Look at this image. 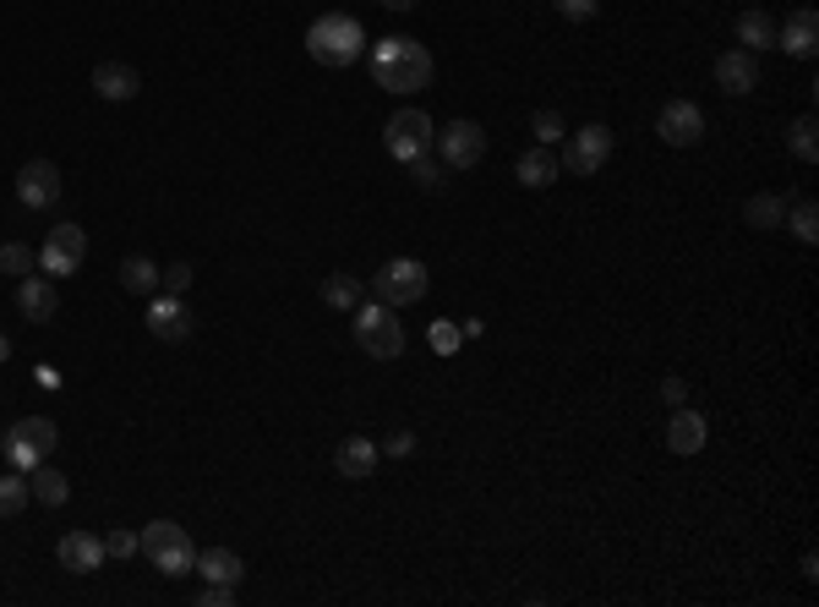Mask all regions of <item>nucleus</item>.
<instances>
[{"mask_svg": "<svg viewBox=\"0 0 819 607\" xmlns=\"http://www.w3.org/2000/svg\"><path fill=\"white\" fill-rule=\"evenodd\" d=\"M432 50L410 33H388L372 44V82L388 88V93H421L432 82Z\"/></svg>", "mask_w": 819, "mask_h": 607, "instance_id": "1", "label": "nucleus"}, {"mask_svg": "<svg viewBox=\"0 0 819 607\" xmlns=\"http://www.w3.org/2000/svg\"><path fill=\"white\" fill-rule=\"evenodd\" d=\"M137 553H142L159 575H170V580L191 575V564H197V547H191L187 526H176V520H148V526L137 531Z\"/></svg>", "mask_w": 819, "mask_h": 607, "instance_id": "2", "label": "nucleus"}, {"mask_svg": "<svg viewBox=\"0 0 819 607\" xmlns=\"http://www.w3.org/2000/svg\"><path fill=\"white\" fill-rule=\"evenodd\" d=\"M361 44H367V33H361V22L350 11H328V17H317L307 28V50L322 67H350L361 56Z\"/></svg>", "mask_w": 819, "mask_h": 607, "instance_id": "3", "label": "nucleus"}, {"mask_svg": "<svg viewBox=\"0 0 819 607\" xmlns=\"http://www.w3.org/2000/svg\"><path fill=\"white\" fill-rule=\"evenodd\" d=\"M61 444V427L50 416H22L6 438H0V455L11 460V471H33L39 460H50V449Z\"/></svg>", "mask_w": 819, "mask_h": 607, "instance_id": "4", "label": "nucleus"}, {"mask_svg": "<svg viewBox=\"0 0 819 607\" xmlns=\"http://www.w3.org/2000/svg\"><path fill=\"white\" fill-rule=\"evenodd\" d=\"M356 345L372 356V361H393L404 350V329L393 318V307L382 301H356Z\"/></svg>", "mask_w": 819, "mask_h": 607, "instance_id": "5", "label": "nucleus"}, {"mask_svg": "<svg viewBox=\"0 0 819 607\" xmlns=\"http://www.w3.org/2000/svg\"><path fill=\"white\" fill-rule=\"evenodd\" d=\"M432 137H438V127L427 110H393V121L382 127V148L393 165H410V159L432 153Z\"/></svg>", "mask_w": 819, "mask_h": 607, "instance_id": "6", "label": "nucleus"}, {"mask_svg": "<svg viewBox=\"0 0 819 607\" xmlns=\"http://www.w3.org/2000/svg\"><path fill=\"white\" fill-rule=\"evenodd\" d=\"M427 263H416V258H393V263H382L372 273V296H378L382 307H410V301H421L427 296Z\"/></svg>", "mask_w": 819, "mask_h": 607, "instance_id": "7", "label": "nucleus"}, {"mask_svg": "<svg viewBox=\"0 0 819 607\" xmlns=\"http://www.w3.org/2000/svg\"><path fill=\"white\" fill-rule=\"evenodd\" d=\"M82 258H88V230L71 225V219H61V225L44 236V247H39V273L66 279V273L82 269Z\"/></svg>", "mask_w": 819, "mask_h": 607, "instance_id": "8", "label": "nucleus"}, {"mask_svg": "<svg viewBox=\"0 0 819 607\" xmlns=\"http://www.w3.org/2000/svg\"><path fill=\"white\" fill-rule=\"evenodd\" d=\"M432 148H438V159L448 170H470V165H481V153H487V132H481L476 121H448V127L432 137Z\"/></svg>", "mask_w": 819, "mask_h": 607, "instance_id": "9", "label": "nucleus"}, {"mask_svg": "<svg viewBox=\"0 0 819 607\" xmlns=\"http://www.w3.org/2000/svg\"><path fill=\"white\" fill-rule=\"evenodd\" d=\"M607 159H612V127L590 121V127H579V132L568 137V153H563L568 176H596Z\"/></svg>", "mask_w": 819, "mask_h": 607, "instance_id": "10", "label": "nucleus"}, {"mask_svg": "<svg viewBox=\"0 0 819 607\" xmlns=\"http://www.w3.org/2000/svg\"><path fill=\"white\" fill-rule=\"evenodd\" d=\"M142 324H148V335L164 339V345H181L191 339V312L181 307V296H148V307H142Z\"/></svg>", "mask_w": 819, "mask_h": 607, "instance_id": "11", "label": "nucleus"}, {"mask_svg": "<svg viewBox=\"0 0 819 607\" xmlns=\"http://www.w3.org/2000/svg\"><path fill=\"white\" fill-rule=\"evenodd\" d=\"M656 132H661V142H672V148H693L705 137V110L693 99H672V105H661Z\"/></svg>", "mask_w": 819, "mask_h": 607, "instance_id": "12", "label": "nucleus"}, {"mask_svg": "<svg viewBox=\"0 0 819 607\" xmlns=\"http://www.w3.org/2000/svg\"><path fill=\"white\" fill-rule=\"evenodd\" d=\"M776 50L798 56V61H815L819 50V11L815 6H798L787 22H776Z\"/></svg>", "mask_w": 819, "mask_h": 607, "instance_id": "13", "label": "nucleus"}, {"mask_svg": "<svg viewBox=\"0 0 819 607\" xmlns=\"http://www.w3.org/2000/svg\"><path fill=\"white\" fill-rule=\"evenodd\" d=\"M17 198L28 202V208H56L61 202V170L50 159H28L17 170Z\"/></svg>", "mask_w": 819, "mask_h": 607, "instance_id": "14", "label": "nucleus"}, {"mask_svg": "<svg viewBox=\"0 0 819 607\" xmlns=\"http://www.w3.org/2000/svg\"><path fill=\"white\" fill-rule=\"evenodd\" d=\"M716 88L732 93V99L755 93L759 88V61L749 56V50H727V56H716Z\"/></svg>", "mask_w": 819, "mask_h": 607, "instance_id": "15", "label": "nucleus"}, {"mask_svg": "<svg viewBox=\"0 0 819 607\" xmlns=\"http://www.w3.org/2000/svg\"><path fill=\"white\" fill-rule=\"evenodd\" d=\"M17 307H22V318H28V324H50V318H56V307H61V296H56L50 273H28V279H17Z\"/></svg>", "mask_w": 819, "mask_h": 607, "instance_id": "16", "label": "nucleus"}, {"mask_svg": "<svg viewBox=\"0 0 819 607\" xmlns=\"http://www.w3.org/2000/svg\"><path fill=\"white\" fill-rule=\"evenodd\" d=\"M93 93L110 99V105H127V99L142 93V77H137V67H127V61H99V67H93Z\"/></svg>", "mask_w": 819, "mask_h": 607, "instance_id": "17", "label": "nucleus"}, {"mask_svg": "<svg viewBox=\"0 0 819 607\" xmlns=\"http://www.w3.org/2000/svg\"><path fill=\"white\" fill-rule=\"evenodd\" d=\"M56 558H61V569H71V575H93V569L104 564V537H93V531H66L61 547H56Z\"/></svg>", "mask_w": 819, "mask_h": 607, "instance_id": "18", "label": "nucleus"}, {"mask_svg": "<svg viewBox=\"0 0 819 607\" xmlns=\"http://www.w3.org/2000/svg\"><path fill=\"white\" fill-rule=\"evenodd\" d=\"M513 176H519V187L541 192V187H552V181L563 176V159H558V153H552L547 142H536L530 153H519V170H513Z\"/></svg>", "mask_w": 819, "mask_h": 607, "instance_id": "19", "label": "nucleus"}, {"mask_svg": "<svg viewBox=\"0 0 819 607\" xmlns=\"http://www.w3.org/2000/svg\"><path fill=\"white\" fill-rule=\"evenodd\" d=\"M333 471L344 476V481H367V476L378 471V444L372 438H344L333 449Z\"/></svg>", "mask_w": 819, "mask_h": 607, "instance_id": "20", "label": "nucleus"}, {"mask_svg": "<svg viewBox=\"0 0 819 607\" xmlns=\"http://www.w3.org/2000/svg\"><path fill=\"white\" fill-rule=\"evenodd\" d=\"M705 438H710L705 416L678 405V410H672V421H667V449H672V455H699V449H705Z\"/></svg>", "mask_w": 819, "mask_h": 607, "instance_id": "21", "label": "nucleus"}, {"mask_svg": "<svg viewBox=\"0 0 819 607\" xmlns=\"http://www.w3.org/2000/svg\"><path fill=\"white\" fill-rule=\"evenodd\" d=\"M202 580H213V586H241L247 580V564H241V553H230V547H208V553H197V564H191Z\"/></svg>", "mask_w": 819, "mask_h": 607, "instance_id": "22", "label": "nucleus"}, {"mask_svg": "<svg viewBox=\"0 0 819 607\" xmlns=\"http://www.w3.org/2000/svg\"><path fill=\"white\" fill-rule=\"evenodd\" d=\"M738 50H749V56L776 50V17L770 11H743L738 17Z\"/></svg>", "mask_w": 819, "mask_h": 607, "instance_id": "23", "label": "nucleus"}, {"mask_svg": "<svg viewBox=\"0 0 819 607\" xmlns=\"http://www.w3.org/2000/svg\"><path fill=\"white\" fill-rule=\"evenodd\" d=\"M28 487H33V498H39L44 509H61L66 498H71V481H66V476L56 471V466H44V460H39V466L28 471Z\"/></svg>", "mask_w": 819, "mask_h": 607, "instance_id": "24", "label": "nucleus"}, {"mask_svg": "<svg viewBox=\"0 0 819 607\" xmlns=\"http://www.w3.org/2000/svg\"><path fill=\"white\" fill-rule=\"evenodd\" d=\"M121 285H127L131 296H153L159 290V263L142 258V252H131L127 263H121Z\"/></svg>", "mask_w": 819, "mask_h": 607, "instance_id": "25", "label": "nucleus"}, {"mask_svg": "<svg viewBox=\"0 0 819 607\" xmlns=\"http://www.w3.org/2000/svg\"><path fill=\"white\" fill-rule=\"evenodd\" d=\"M356 301H361V279H356V273H328V279H322V307L350 312Z\"/></svg>", "mask_w": 819, "mask_h": 607, "instance_id": "26", "label": "nucleus"}, {"mask_svg": "<svg viewBox=\"0 0 819 607\" xmlns=\"http://www.w3.org/2000/svg\"><path fill=\"white\" fill-rule=\"evenodd\" d=\"M819 121H815V110H803V116H798V121H792V127H787V148H792V153H798V159H803V165H815L819 159Z\"/></svg>", "mask_w": 819, "mask_h": 607, "instance_id": "27", "label": "nucleus"}, {"mask_svg": "<svg viewBox=\"0 0 819 607\" xmlns=\"http://www.w3.org/2000/svg\"><path fill=\"white\" fill-rule=\"evenodd\" d=\"M743 219H749L755 230H776V225L787 219V202L776 198V192H755V198L743 202Z\"/></svg>", "mask_w": 819, "mask_h": 607, "instance_id": "28", "label": "nucleus"}, {"mask_svg": "<svg viewBox=\"0 0 819 607\" xmlns=\"http://www.w3.org/2000/svg\"><path fill=\"white\" fill-rule=\"evenodd\" d=\"M28 498H33V487H28V471H6V476H0V520L22 515V509H28Z\"/></svg>", "mask_w": 819, "mask_h": 607, "instance_id": "29", "label": "nucleus"}, {"mask_svg": "<svg viewBox=\"0 0 819 607\" xmlns=\"http://www.w3.org/2000/svg\"><path fill=\"white\" fill-rule=\"evenodd\" d=\"M787 225H792V236L803 241V247H815L819 241V202L815 198H798L787 208Z\"/></svg>", "mask_w": 819, "mask_h": 607, "instance_id": "30", "label": "nucleus"}, {"mask_svg": "<svg viewBox=\"0 0 819 607\" xmlns=\"http://www.w3.org/2000/svg\"><path fill=\"white\" fill-rule=\"evenodd\" d=\"M33 269H39V252H33V247H22V241H6V247H0V273L28 279Z\"/></svg>", "mask_w": 819, "mask_h": 607, "instance_id": "31", "label": "nucleus"}, {"mask_svg": "<svg viewBox=\"0 0 819 607\" xmlns=\"http://www.w3.org/2000/svg\"><path fill=\"white\" fill-rule=\"evenodd\" d=\"M530 132H536V142H563V116L558 110H536V121H530Z\"/></svg>", "mask_w": 819, "mask_h": 607, "instance_id": "32", "label": "nucleus"}, {"mask_svg": "<svg viewBox=\"0 0 819 607\" xmlns=\"http://www.w3.org/2000/svg\"><path fill=\"white\" fill-rule=\"evenodd\" d=\"M131 553H137V531H127V526L104 531V558H131Z\"/></svg>", "mask_w": 819, "mask_h": 607, "instance_id": "33", "label": "nucleus"}, {"mask_svg": "<svg viewBox=\"0 0 819 607\" xmlns=\"http://www.w3.org/2000/svg\"><path fill=\"white\" fill-rule=\"evenodd\" d=\"M427 339H432V350H438V356H459V329H453V324H432V329H427Z\"/></svg>", "mask_w": 819, "mask_h": 607, "instance_id": "34", "label": "nucleus"}, {"mask_svg": "<svg viewBox=\"0 0 819 607\" xmlns=\"http://www.w3.org/2000/svg\"><path fill=\"white\" fill-rule=\"evenodd\" d=\"M159 285L170 290V296H181L191 285V263H170V269H159Z\"/></svg>", "mask_w": 819, "mask_h": 607, "instance_id": "35", "label": "nucleus"}, {"mask_svg": "<svg viewBox=\"0 0 819 607\" xmlns=\"http://www.w3.org/2000/svg\"><path fill=\"white\" fill-rule=\"evenodd\" d=\"M410 170H416V187H442V176H438V165H432V153H421V159H410Z\"/></svg>", "mask_w": 819, "mask_h": 607, "instance_id": "36", "label": "nucleus"}, {"mask_svg": "<svg viewBox=\"0 0 819 607\" xmlns=\"http://www.w3.org/2000/svg\"><path fill=\"white\" fill-rule=\"evenodd\" d=\"M552 6H558V11H563L568 22H590V17H596V6H601V0H552Z\"/></svg>", "mask_w": 819, "mask_h": 607, "instance_id": "37", "label": "nucleus"}, {"mask_svg": "<svg viewBox=\"0 0 819 607\" xmlns=\"http://www.w3.org/2000/svg\"><path fill=\"white\" fill-rule=\"evenodd\" d=\"M197 603L202 607H230L236 603V586H213V580H208V586L197 591Z\"/></svg>", "mask_w": 819, "mask_h": 607, "instance_id": "38", "label": "nucleus"}, {"mask_svg": "<svg viewBox=\"0 0 819 607\" xmlns=\"http://www.w3.org/2000/svg\"><path fill=\"white\" fill-rule=\"evenodd\" d=\"M661 400H667L672 410H678V405L689 400V384H683V378H667V384H661Z\"/></svg>", "mask_w": 819, "mask_h": 607, "instance_id": "39", "label": "nucleus"}, {"mask_svg": "<svg viewBox=\"0 0 819 607\" xmlns=\"http://www.w3.org/2000/svg\"><path fill=\"white\" fill-rule=\"evenodd\" d=\"M410 449H416V432H393V438H388V455H393V460L410 455Z\"/></svg>", "mask_w": 819, "mask_h": 607, "instance_id": "40", "label": "nucleus"}, {"mask_svg": "<svg viewBox=\"0 0 819 607\" xmlns=\"http://www.w3.org/2000/svg\"><path fill=\"white\" fill-rule=\"evenodd\" d=\"M378 6H388V11H410V6H421V0H378Z\"/></svg>", "mask_w": 819, "mask_h": 607, "instance_id": "41", "label": "nucleus"}, {"mask_svg": "<svg viewBox=\"0 0 819 607\" xmlns=\"http://www.w3.org/2000/svg\"><path fill=\"white\" fill-rule=\"evenodd\" d=\"M6 356H11V339L0 335V361H6Z\"/></svg>", "mask_w": 819, "mask_h": 607, "instance_id": "42", "label": "nucleus"}]
</instances>
